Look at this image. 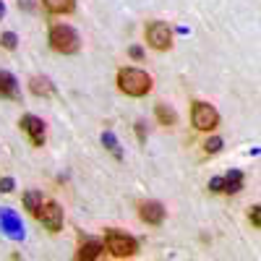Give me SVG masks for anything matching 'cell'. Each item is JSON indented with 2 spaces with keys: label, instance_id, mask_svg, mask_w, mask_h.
<instances>
[{
  "label": "cell",
  "instance_id": "12",
  "mask_svg": "<svg viewBox=\"0 0 261 261\" xmlns=\"http://www.w3.org/2000/svg\"><path fill=\"white\" fill-rule=\"evenodd\" d=\"M243 188V172L230 170L227 175H222V193H238Z\"/></svg>",
  "mask_w": 261,
  "mask_h": 261
},
{
  "label": "cell",
  "instance_id": "5",
  "mask_svg": "<svg viewBox=\"0 0 261 261\" xmlns=\"http://www.w3.org/2000/svg\"><path fill=\"white\" fill-rule=\"evenodd\" d=\"M34 217L45 225L50 232H60V227H63V209H60V204H55V201H50V199H45L42 201V206L34 212Z\"/></svg>",
  "mask_w": 261,
  "mask_h": 261
},
{
  "label": "cell",
  "instance_id": "16",
  "mask_svg": "<svg viewBox=\"0 0 261 261\" xmlns=\"http://www.w3.org/2000/svg\"><path fill=\"white\" fill-rule=\"evenodd\" d=\"M42 201H45V193H42V191H34V188H32V191L24 193V209H29L32 214L42 206Z\"/></svg>",
  "mask_w": 261,
  "mask_h": 261
},
{
  "label": "cell",
  "instance_id": "1",
  "mask_svg": "<svg viewBox=\"0 0 261 261\" xmlns=\"http://www.w3.org/2000/svg\"><path fill=\"white\" fill-rule=\"evenodd\" d=\"M151 76L141 68H120L118 71V89L128 97H146L151 92Z\"/></svg>",
  "mask_w": 261,
  "mask_h": 261
},
{
  "label": "cell",
  "instance_id": "6",
  "mask_svg": "<svg viewBox=\"0 0 261 261\" xmlns=\"http://www.w3.org/2000/svg\"><path fill=\"white\" fill-rule=\"evenodd\" d=\"M191 118H193V125L199 130H214L217 125H220V113H217L212 105H206V102H193Z\"/></svg>",
  "mask_w": 261,
  "mask_h": 261
},
{
  "label": "cell",
  "instance_id": "17",
  "mask_svg": "<svg viewBox=\"0 0 261 261\" xmlns=\"http://www.w3.org/2000/svg\"><path fill=\"white\" fill-rule=\"evenodd\" d=\"M102 144H105L107 149H110L118 160H123V151H120V144H118L115 134H110V130H105V134H102Z\"/></svg>",
  "mask_w": 261,
  "mask_h": 261
},
{
  "label": "cell",
  "instance_id": "25",
  "mask_svg": "<svg viewBox=\"0 0 261 261\" xmlns=\"http://www.w3.org/2000/svg\"><path fill=\"white\" fill-rule=\"evenodd\" d=\"M3 16H6V3L0 0V18H3Z\"/></svg>",
  "mask_w": 261,
  "mask_h": 261
},
{
  "label": "cell",
  "instance_id": "24",
  "mask_svg": "<svg viewBox=\"0 0 261 261\" xmlns=\"http://www.w3.org/2000/svg\"><path fill=\"white\" fill-rule=\"evenodd\" d=\"M130 58H136V60H141V58H144L141 47H130Z\"/></svg>",
  "mask_w": 261,
  "mask_h": 261
},
{
  "label": "cell",
  "instance_id": "19",
  "mask_svg": "<svg viewBox=\"0 0 261 261\" xmlns=\"http://www.w3.org/2000/svg\"><path fill=\"white\" fill-rule=\"evenodd\" d=\"M222 139L220 136H214V139H209L206 144H204V149H206V154H217V151H222Z\"/></svg>",
  "mask_w": 261,
  "mask_h": 261
},
{
  "label": "cell",
  "instance_id": "15",
  "mask_svg": "<svg viewBox=\"0 0 261 261\" xmlns=\"http://www.w3.org/2000/svg\"><path fill=\"white\" fill-rule=\"evenodd\" d=\"M154 115H157V120H160L162 125H175V123H178V115H175V110H172L170 105H162V102L154 107Z\"/></svg>",
  "mask_w": 261,
  "mask_h": 261
},
{
  "label": "cell",
  "instance_id": "14",
  "mask_svg": "<svg viewBox=\"0 0 261 261\" xmlns=\"http://www.w3.org/2000/svg\"><path fill=\"white\" fill-rule=\"evenodd\" d=\"M50 13H73L76 11V0H42Z\"/></svg>",
  "mask_w": 261,
  "mask_h": 261
},
{
  "label": "cell",
  "instance_id": "9",
  "mask_svg": "<svg viewBox=\"0 0 261 261\" xmlns=\"http://www.w3.org/2000/svg\"><path fill=\"white\" fill-rule=\"evenodd\" d=\"M0 97L3 99H21V89H18V79L11 71H0Z\"/></svg>",
  "mask_w": 261,
  "mask_h": 261
},
{
  "label": "cell",
  "instance_id": "20",
  "mask_svg": "<svg viewBox=\"0 0 261 261\" xmlns=\"http://www.w3.org/2000/svg\"><path fill=\"white\" fill-rule=\"evenodd\" d=\"M209 191L222 193V175H217V178H212V180H209Z\"/></svg>",
  "mask_w": 261,
  "mask_h": 261
},
{
  "label": "cell",
  "instance_id": "4",
  "mask_svg": "<svg viewBox=\"0 0 261 261\" xmlns=\"http://www.w3.org/2000/svg\"><path fill=\"white\" fill-rule=\"evenodd\" d=\"M144 34H146L149 47H154V50H160V53H165V50L172 47V29L165 24V21H151Z\"/></svg>",
  "mask_w": 261,
  "mask_h": 261
},
{
  "label": "cell",
  "instance_id": "8",
  "mask_svg": "<svg viewBox=\"0 0 261 261\" xmlns=\"http://www.w3.org/2000/svg\"><path fill=\"white\" fill-rule=\"evenodd\" d=\"M165 214L167 212H165V206L160 201H144L139 206V217H141V222H146V225H162Z\"/></svg>",
  "mask_w": 261,
  "mask_h": 261
},
{
  "label": "cell",
  "instance_id": "3",
  "mask_svg": "<svg viewBox=\"0 0 261 261\" xmlns=\"http://www.w3.org/2000/svg\"><path fill=\"white\" fill-rule=\"evenodd\" d=\"M105 248L110 251L115 258H130L139 251V241L134 235H125L120 230H107L105 232Z\"/></svg>",
  "mask_w": 261,
  "mask_h": 261
},
{
  "label": "cell",
  "instance_id": "22",
  "mask_svg": "<svg viewBox=\"0 0 261 261\" xmlns=\"http://www.w3.org/2000/svg\"><path fill=\"white\" fill-rule=\"evenodd\" d=\"M251 222H253V227L261 225V206H253L251 209Z\"/></svg>",
  "mask_w": 261,
  "mask_h": 261
},
{
  "label": "cell",
  "instance_id": "2",
  "mask_svg": "<svg viewBox=\"0 0 261 261\" xmlns=\"http://www.w3.org/2000/svg\"><path fill=\"white\" fill-rule=\"evenodd\" d=\"M50 47L55 50V53H60V55H73V53H79V47H81V37H79V32L73 29V27H68V24H55L53 29H50Z\"/></svg>",
  "mask_w": 261,
  "mask_h": 261
},
{
  "label": "cell",
  "instance_id": "13",
  "mask_svg": "<svg viewBox=\"0 0 261 261\" xmlns=\"http://www.w3.org/2000/svg\"><path fill=\"white\" fill-rule=\"evenodd\" d=\"M99 256H105V243H99V241H84L81 243V248H79V258H99Z\"/></svg>",
  "mask_w": 261,
  "mask_h": 261
},
{
  "label": "cell",
  "instance_id": "21",
  "mask_svg": "<svg viewBox=\"0 0 261 261\" xmlns=\"http://www.w3.org/2000/svg\"><path fill=\"white\" fill-rule=\"evenodd\" d=\"M13 178H3V180H0V191H3V193H11L13 191Z\"/></svg>",
  "mask_w": 261,
  "mask_h": 261
},
{
  "label": "cell",
  "instance_id": "10",
  "mask_svg": "<svg viewBox=\"0 0 261 261\" xmlns=\"http://www.w3.org/2000/svg\"><path fill=\"white\" fill-rule=\"evenodd\" d=\"M29 89H32L34 97H50V94H55V86H53V81L47 76H32Z\"/></svg>",
  "mask_w": 261,
  "mask_h": 261
},
{
  "label": "cell",
  "instance_id": "7",
  "mask_svg": "<svg viewBox=\"0 0 261 261\" xmlns=\"http://www.w3.org/2000/svg\"><path fill=\"white\" fill-rule=\"evenodd\" d=\"M18 125H21V130L29 136V141L34 144V146H45V123H42V118H37V115H24L18 120Z\"/></svg>",
  "mask_w": 261,
  "mask_h": 261
},
{
  "label": "cell",
  "instance_id": "11",
  "mask_svg": "<svg viewBox=\"0 0 261 261\" xmlns=\"http://www.w3.org/2000/svg\"><path fill=\"white\" fill-rule=\"evenodd\" d=\"M0 225H3V227L8 230V235H13V238L24 235V227H21L18 217H16L13 212H8V209H0Z\"/></svg>",
  "mask_w": 261,
  "mask_h": 261
},
{
  "label": "cell",
  "instance_id": "18",
  "mask_svg": "<svg viewBox=\"0 0 261 261\" xmlns=\"http://www.w3.org/2000/svg\"><path fill=\"white\" fill-rule=\"evenodd\" d=\"M0 45H3L6 50H16V45H18V37H16L13 32H3V37H0Z\"/></svg>",
  "mask_w": 261,
  "mask_h": 261
},
{
  "label": "cell",
  "instance_id": "23",
  "mask_svg": "<svg viewBox=\"0 0 261 261\" xmlns=\"http://www.w3.org/2000/svg\"><path fill=\"white\" fill-rule=\"evenodd\" d=\"M136 134H139V139H141V141L146 139V130H144V123H141V120L136 123Z\"/></svg>",
  "mask_w": 261,
  "mask_h": 261
}]
</instances>
